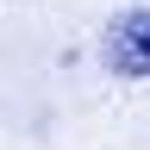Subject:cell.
<instances>
[{"instance_id": "1", "label": "cell", "mask_w": 150, "mask_h": 150, "mask_svg": "<svg viewBox=\"0 0 150 150\" xmlns=\"http://www.w3.org/2000/svg\"><path fill=\"white\" fill-rule=\"evenodd\" d=\"M100 56H106L112 75H125V81L150 75V13H144V6H138V13H119V19L106 25Z\"/></svg>"}]
</instances>
